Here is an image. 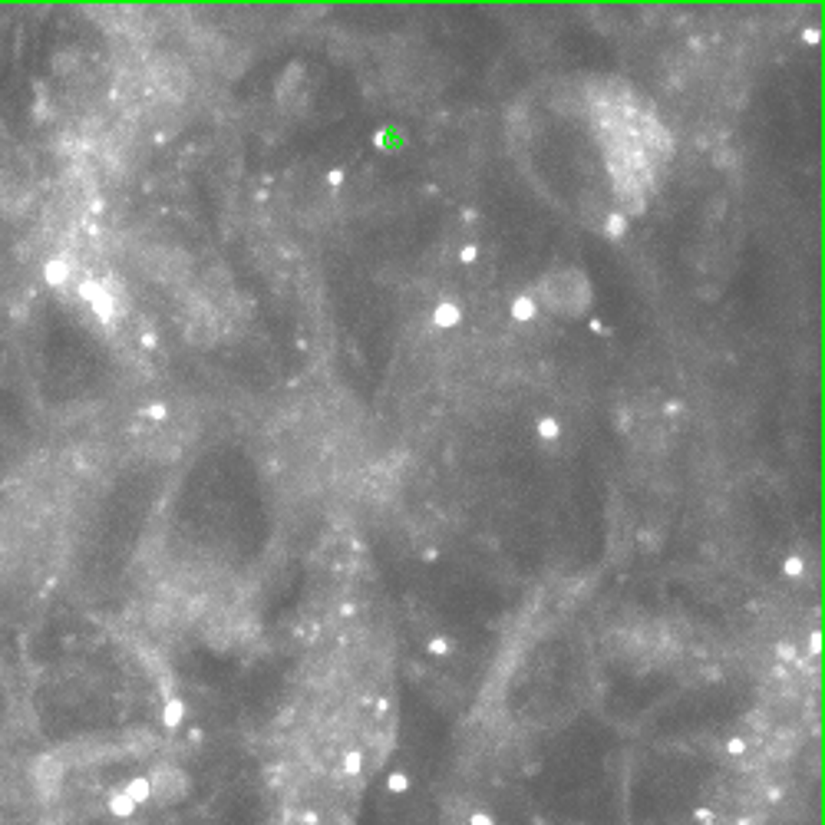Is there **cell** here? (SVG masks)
Listing matches in <instances>:
<instances>
[{
    "label": "cell",
    "instance_id": "6da1fadb",
    "mask_svg": "<svg viewBox=\"0 0 825 825\" xmlns=\"http://www.w3.org/2000/svg\"><path fill=\"white\" fill-rule=\"evenodd\" d=\"M185 789V776L175 773V769H162V773L152 776V792H156L159 802H172L179 799Z\"/></svg>",
    "mask_w": 825,
    "mask_h": 825
},
{
    "label": "cell",
    "instance_id": "7a4b0ae2",
    "mask_svg": "<svg viewBox=\"0 0 825 825\" xmlns=\"http://www.w3.org/2000/svg\"><path fill=\"white\" fill-rule=\"evenodd\" d=\"M60 776H63V766H60V759H44V763H40V769H36V782H40V789H57V786H60Z\"/></svg>",
    "mask_w": 825,
    "mask_h": 825
}]
</instances>
